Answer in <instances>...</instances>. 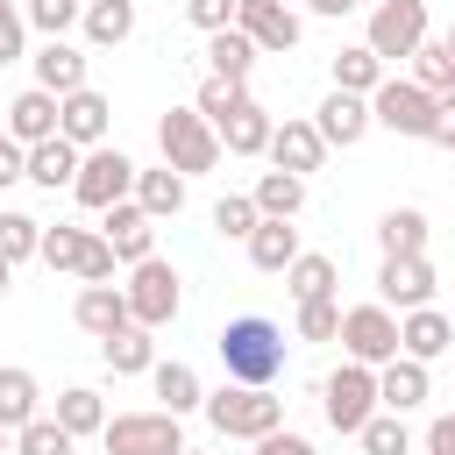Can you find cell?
Listing matches in <instances>:
<instances>
[{
  "mask_svg": "<svg viewBox=\"0 0 455 455\" xmlns=\"http://www.w3.org/2000/svg\"><path fill=\"white\" fill-rule=\"evenodd\" d=\"M363 107H370V128H391V135H412V142L455 149V100H427L412 78H384Z\"/></svg>",
  "mask_w": 455,
  "mask_h": 455,
  "instance_id": "6da1fadb",
  "label": "cell"
},
{
  "mask_svg": "<svg viewBox=\"0 0 455 455\" xmlns=\"http://www.w3.org/2000/svg\"><path fill=\"white\" fill-rule=\"evenodd\" d=\"M213 348H220V370H228V384L270 391V384L284 377V334H277L263 313H242V320H228V327L213 334Z\"/></svg>",
  "mask_w": 455,
  "mask_h": 455,
  "instance_id": "7a4b0ae2",
  "label": "cell"
},
{
  "mask_svg": "<svg viewBox=\"0 0 455 455\" xmlns=\"http://www.w3.org/2000/svg\"><path fill=\"white\" fill-rule=\"evenodd\" d=\"M199 412H206V427H213L220 441H263V434L284 427V398L249 391V384H220V391H206Z\"/></svg>",
  "mask_w": 455,
  "mask_h": 455,
  "instance_id": "3957f363",
  "label": "cell"
},
{
  "mask_svg": "<svg viewBox=\"0 0 455 455\" xmlns=\"http://www.w3.org/2000/svg\"><path fill=\"white\" fill-rule=\"evenodd\" d=\"M121 299H128V320L135 327H171L178 320V306H185V291H178V270L164 263V256H142V263H128V284H121Z\"/></svg>",
  "mask_w": 455,
  "mask_h": 455,
  "instance_id": "277c9868",
  "label": "cell"
},
{
  "mask_svg": "<svg viewBox=\"0 0 455 455\" xmlns=\"http://www.w3.org/2000/svg\"><path fill=\"white\" fill-rule=\"evenodd\" d=\"M427 43V0H370V28H363V50L377 64H398Z\"/></svg>",
  "mask_w": 455,
  "mask_h": 455,
  "instance_id": "5b68a950",
  "label": "cell"
},
{
  "mask_svg": "<svg viewBox=\"0 0 455 455\" xmlns=\"http://www.w3.org/2000/svg\"><path fill=\"white\" fill-rule=\"evenodd\" d=\"M36 256L50 263V270H71V277H85V284H114V249L92 235V228H43V242H36Z\"/></svg>",
  "mask_w": 455,
  "mask_h": 455,
  "instance_id": "8992f818",
  "label": "cell"
},
{
  "mask_svg": "<svg viewBox=\"0 0 455 455\" xmlns=\"http://www.w3.org/2000/svg\"><path fill=\"white\" fill-rule=\"evenodd\" d=\"M334 341L348 348V363H363V370H384L391 355H398V313L391 306H341V327H334Z\"/></svg>",
  "mask_w": 455,
  "mask_h": 455,
  "instance_id": "52a82bcc",
  "label": "cell"
},
{
  "mask_svg": "<svg viewBox=\"0 0 455 455\" xmlns=\"http://www.w3.org/2000/svg\"><path fill=\"white\" fill-rule=\"evenodd\" d=\"M156 149H164V164H171L178 178H199V171L220 164V142H213V128H206L192 107H171V114L156 121Z\"/></svg>",
  "mask_w": 455,
  "mask_h": 455,
  "instance_id": "ba28073f",
  "label": "cell"
},
{
  "mask_svg": "<svg viewBox=\"0 0 455 455\" xmlns=\"http://www.w3.org/2000/svg\"><path fill=\"white\" fill-rule=\"evenodd\" d=\"M100 448L107 455H178L185 448V427L171 419V412H114L107 427H100Z\"/></svg>",
  "mask_w": 455,
  "mask_h": 455,
  "instance_id": "9c48e42d",
  "label": "cell"
},
{
  "mask_svg": "<svg viewBox=\"0 0 455 455\" xmlns=\"http://www.w3.org/2000/svg\"><path fill=\"white\" fill-rule=\"evenodd\" d=\"M128 185H135V156H121L114 142H100V149H78V178H71V199H78V206L107 213L114 199H128Z\"/></svg>",
  "mask_w": 455,
  "mask_h": 455,
  "instance_id": "30bf717a",
  "label": "cell"
},
{
  "mask_svg": "<svg viewBox=\"0 0 455 455\" xmlns=\"http://www.w3.org/2000/svg\"><path fill=\"white\" fill-rule=\"evenodd\" d=\"M320 412H327V427H334V434H355V427L377 412V370L341 363V370L320 384Z\"/></svg>",
  "mask_w": 455,
  "mask_h": 455,
  "instance_id": "8fae6325",
  "label": "cell"
},
{
  "mask_svg": "<svg viewBox=\"0 0 455 455\" xmlns=\"http://www.w3.org/2000/svg\"><path fill=\"white\" fill-rule=\"evenodd\" d=\"M235 28L256 43V57H284V50H299V36H306L284 0H235Z\"/></svg>",
  "mask_w": 455,
  "mask_h": 455,
  "instance_id": "7c38bea8",
  "label": "cell"
},
{
  "mask_svg": "<svg viewBox=\"0 0 455 455\" xmlns=\"http://www.w3.org/2000/svg\"><path fill=\"white\" fill-rule=\"evenodd\" d=\"M107 128H114V100H107V92L78 85V92H64V100H57V135H64L71 149H100V142H107Z\"/></svg>",
  "mask_w": 455,
  "mask_h": 455,
  "instance_id": "4fadbf2b",
  "label": "cell"
},
{
  "mask_svg": "<svg viewBox=\"0 0 455 455\" xmlns=\"http://www.w3.org/2000/svg\"><path fill=\"white\" fill-rule=\"evenodd\" d=\"M263 156H270V171H291V178H306V171H320V164H327V142L313 135V121H306V114H284V121H270V142H263Z\"/></svg>",
  "mask_w": 455,
  "mask_h": 455,
  "instance_id": "5bb4252c",
  "label": "cell"
},
{
  "mask_svg": "<svg viewBox=\"0 0 455 455\" xmlns=\"http://www.w3.org/2000/svg\"><path fill=\"white\" fill-rule=\"evenodd\" d=\"M100 242L114 249V263H142V256H156V220H149L135 199H114V206L100 213Z\"/></svg>",
  "mask_w": 455,
  "mask_h": 455,
  "instance_id": "9a60e30c",
  "label": "cell"
},
{
  "mask_svg": "<svg viewBox=\"0 0 455 455\" xmlns=\"http://www.w3.org/2000/svg\"><path fill=\"white\" fill-rule=\"evenodd\" d=\"M377 306H398V313L434 306V263H427V256H384V270H377Z\"/></svg>",
  "mask_w": 455,
  "mask_h": 455,
  "instance_id": "2e32d148",
  "label": "cell"
},
{
  "mask_svg": "<svg viewBox=\"0 0 455 455\" xmlns=\"http://www.w3.org/2000/svg\"><path fill=\"white\" fill-rule=\"evenodd\" d=\"M448 348H455V320H448L441 306L398 313V355H405V363H441Z\"/></svg>",
  "mask_w": 455,
  "mask_h": 455,
  "instance_id": "e0dca14e",
  "label": "cell"
},
{
  "mask_svg": "<svg viewBox=\"0 0 455 455\" xmlns=\"http://www.w3.org/2000/svg\"><path fill=\"white\" fill-rule=\"evenodd\" d=\"M0 135H7L14 149H36V142H50V135H57V100H50L43 85L14 92V100H7V114H0Z\"/></svg>",
  "mask_w": 455,
  "mask_h": 455,
  "instance_id": "ac0fdd59",
  "label": "cell"
},
{
  "mask_svg": "<svg viewBox=\"0 0 455 455\" xmlns=\"http://www.w3.org/2000/svg\"><path fill=\"white\" fill-rule=\"evenodd\" d=\"M313 135H320L327 149H355V142L370 135V107H363L355 92H327L320 114H313Z\"/></svg>",
  "mask_w": 455,
  "mask_h": 455,
  "instance_id": "d6986e66",
  "label": "cell"
},
{
  "mask_svg": "<svg viewBox=\"0 0 455 455\" xmlns=\"http://www.w3.org/2000/svg\"><path fill=\"white\" fill-rule=\"evenodd\" d=\"M427 398H434V370H427V363L391 355V363L377 370V405H384V412H412V405H427Z\"/></svg>",
  "mask_w": 455,
  "mask_h": 455,
  "instance_id": "ffe728a7",
  "label": "cell"
},
{
  "mask_svg": "<svg viewBox=\"0 0 455 455\" xmlns=\"http://www.w3.org/2000/svg\"><path fill=\"white\" fill-rule=\"evenodd\" d=\"M213 142H220L228 156H263V142H270V114H263L256 100H235V107L213 121Z\"/></svg>",
  "mask_w": 455,
  "mask_h": 455,
  "instance_id": "44dd1931",
  "label": "cell"
},
{
  "mask_svg": "<svg viewBox=\"0 0 455 455\" xmlns=\"http://www.w3.org/2000/svg\"><path fill=\"white\" fill-rule=\"evenodd\" d=\"M71 320H78L92 341H107V334L135 327V320H128V299H121V284H85V291L71 299Z\"/></svg>",
  "mask_w": 455,
  "mask_h": 455,
  "instance_id": "7402d4cb",
  "label": "cell"
},
{
  "mask_svg": "<svg viewBox=\"0 0 455 455\" xmlns=\"http://www.w3.org/2000/svg\"><path fill=\"white\" fill-rule=\"evenodd\" d=\"M36 85H43L50 100L78 92V85H85V50H78V43H64V36H50V43L36 50Z\"/></svg>",
  "mask_w": 455,
  "mask_h": 455,
  "instance_id": "603a6c76",
  "label": "cell"
},
{
  "mask_svg": "<svg viewBox=\"0 0 455 455\" xmlns=\"http://www.w3.org/2000/svg\"><path fill=\"white\" fill-rule=\"evenodd\" d=\"M21 178L28 185H43V192H71V178H78V149L64 142V135H50V142H36V149H21Z\"/></svg>",
  "mask_w": 455,
  "mask_h": 455,
  "instance_id": "cb8c5ba5",
  "label": "cell"
},
{
  "mask_svg": "<svg viewBox=\"0 0 455 455\" xmlns=\"http://www.w3.org/2000/svg\"><path fill=\"white\" fill-rule=\"evenodd\" d=\"M128 199H135L149 220H171V213H185V178H178L171 164H156V171H142V164H135V185H128Z\"/></svg>",
  "mask_w": 455,
  "mask_h": 455,
  "instance_id": "d4e9b609",
  "label": "cell"
},
{
  "mask_svg": "<svg viewBox=\"0 0 455 455\" xmlns=\"http://www.w3.org/2000/svg\"><path fill=\"white\" fill-rule=\"evenodd\" d=\"M277 277H284V291L306 306V299H334V284H341V263H334V256H320V249H299V256H291Z\"/></svg>",
  "mask_w": 455,
  "mask_h": 455,
  "instance_id": "484cf974",
  "label": "cell"
},
{
  "mask_svg": "<svg viewBox=\"0 0 455 455\" xmlns=\"http://www.w3.org/2000/svg\"><path fill=\"white\" fill-rule=\"evenodd\" d=\"M149 391H156V412H171V419L199 412V398H206L192 363H149Z\"/></svg>",
  "mask_w": 455,
  "mask_h": 455,
  "instance_id": "4316f807",
  "label": "cell"
},
{
  "mask_svg": "<svg viewBox=\"0 0 455 455\" xmlns=\"http://www.w3.org/2000/svg\"><path fill=\"white\" fill-rule=\"evenodd\" d=\"M36 412H43V384H36V370L0 363V427L14 434V427H28Z\"/></svg>",
  "mask_w": 455,
  "mask_h": 455,
  "instance_id": "83f0119b",
  "label": "cell"
},
{
  "mask_svg": "<svg viewBox=\"0 0 455 455\" xmlns=\"http://www.w3.org/2000/svg\"><path fill=\"white\" fill-rule=\"evenodd\" d=\"M412 85H419L427 100H455V43L427 36V43L412 50Z\"/></svg>",
  "mask_w": 455,
  "mask_h": 455,
  "instance_id": "f1b7e54d",
  "label": "cell"
},
{
  "mask_svg": "<svg viewBox=\"0 0 455 455\" xmlns=\"http://www.w3.org/2000/svg\"><path fill=\"white\" fill-rule=\"evenodd\" d=\"M249 206H256V220H299V206H306V178H291V171H263L256 192H249Z\"/></svg>",
  "mask_w": 455,
  "mask_h": 455,
  "instance_id": "f546056e",
  "label": "cell"
},
{
  "mask_svg": "<svg viewBox=\"0 0 455 455\" xmlns=\"http://www.w3.org/2000/svg\"><path fill=\"white\" fill-rule=\"evenodd\" d=\"M78 28H85V43L114 50V43L135 36V0H85V7H78Z\"/></svg>",
  "mask_w": 455,
  "mask_h": 455,
  "instance_id": "4dcf8cb0",
  "label": "cell"
},
{
  "mask_svg": "<svg viewBox=\"0 0 455 455\" xmlns=\"http://www.w3.org/2000/svg\"><path fill=\"white\" fill-rule=\"evenodd\" d=\"M206 64H213V78L249 85V71H256V43H249L242 28H213V36H206Z\"/></svg>",
  "mask_w": 455,
  "mask_h": 455,
  "instance_id": "1f68e13d",
  "label": "cell"
},
{
  "mask_svg": "<svg viewBox=\"0 0 455 455\" xmlns=\"http://www.w3.org/2000/svg\"><path fill=\"white\" fill-rule=\"evenodd\" d=\"M427 235H434V220H427L419 206H391V213L377 220L384 256H427Z\"/></svg>",
  "mask_w": 455,
  "mask_h": 455,
  "instance_id": "d6a6232c",
  "label": "cell"
},
{
  "mask_svg": "<svg viewBox=\"0 0 455 455\" xmlns=\"http://www.w3.org/2000/svg\"><path fill=\"white\" fill-rule=\"evenodd\" d=\"M242 249H249V263H256V270H270V277H277V270L299 256V228H291V220H256Z\"/></svg>",
  "mask_w": 455,
  "mask_h": 455,
  "instance_id": "836d02e7",
  "label": "cell"
},
{
  "mask_svg": "<svg viewBox=\"0 0 455 455\" xmlns=\"http://www.w3.org/2000/svg\"><path fill=\"white\" fill-rule=\"evenodd\" d=\"M100 355H107L114 377H149V363H156V334H149V327H121V334L100 341Z\"/></svg>",
  "mask_w": 455,
  "mask_h": 455,
  "instance_id": "e575fe53",
  "label": "cell"
},
{
  "mask_svg": "<svg viewBox=\"0 0 455 455\" xmlns=\"http://www.w3.org/2000/svg\"><path fill=\"white\" fill-rule=\"evenodd\" d=\"M71 441H85V434H100L107 427V405H100V391L92 384H71V391H57V412H50Z\"/></svg>",
  "mask_w": 455,
  "mask_h": 455,
  "instance_id": "d590c367",
  "label": "cell"
},
{
  "mask_svg": "<svg viewBox=\"0 0 455 455\" xmlns=\"http://www.w3.org/2000/svg\"><path fill=\"white\" fill-rule=\"evenodd\" d=\"M384 85V64L363 50V43H348V50H334V92H355V100H370Z\"/></svg>",
  "mask_w": 455,
  "mask_h": 455,
  "instance_id": "8d00e7d4",
  "label": "cell"
},
{
  "mask_svg": "<svg viewBox=\"0 0 455 455\" xmlns=\"http://www.w3.org/2000/svg\"><path fill=\"white\" fill-rule=\"evenodd\" d=\"M355 441H363V455H412L405 412H370V419L355 427Z\"/></svg>",
  "mask_w": 455,
  "mask_h": 455,
  "instance_id": "74e56055",
  "label": "cell"
},
{
  "mask_svg": "<svg viewBox=\"0 0 455 455\" xmlns=\"http://www.w3.org/2000/svg\"><path fill=\"white\" fill-rule=\"evenodd\" d=\"M36 242H43V220H36V213L0 206V263H7V270H14V263H28V256H36Z\"/></svg>",
  "mask_w": 455,
  "mask_h": 455,
  "instance_id": "f35d334b",
  "label": "cell"
},
{
  "mask_svg": "<svg viewBox=\"0 0 455 455\" xmlns=\"http://www.w3.org/2000/svg\"><path fill=\"white\" fill-rule=\"evenodd\" d=\"M71 448H78V441H71L50 412H36L28 427H14V455H71Z\"/></svg>",
  "mask_w": 455,
  "mask_h": 455,
  "instance_id": "ab89813d",
  "label": "cell"
},
{
  "mask_svg": "<svg viewBox=\"0 0 455 455\" xmlns=\"http://www.w3.org/2000/svg\"><path fill=\"white\" fill-rule=\"evenodd\" d=\"M78 7H85V0H28V7H21V28H43V43H50V36L78 28Z\"/></svg>",
  "mask_w": 455,
  "mask_h": 455,
  "instance_id": "60d3db41",
  "label": "cell"
},
{
  "mask_svg": "<svg viewBox=\"0 0 455 455\" xmlns=\"http://www.w3.org/2000/svg\"><path fill=\"white\" fill-rule=\"evenodd\" d=\"M213 228H220V242H249V228H256V206H249V192H228V199L213 206Z\"/></svg>",
  "mask_w": 455,
  "mask_h": 455,
  "instance_id": "b9f144b4",
  "label": "cell"
},
{
  "mask_svg": "<svg viewBox=\"0 0 455 455\" xmlns=\"http://www.w3.org/2000/svg\"><path fill=\"white\" fill-rule=\"evenodd\" d=\"M235 100H249V85H228V78H206V85H199V100H192V114H199V121L213 128V121H220V114L235 107Z\"/></svg>",
  "mask_w": 455,
  "mask_h": 455,
  "instance_id": "7bdbcfd3",
  "label": "cell"
},
{
  "mask_svg": "<svg viewBox=\"0 0 455 455\" xmlns=\"http://www.w3.org/2000/svg\"><path fill=\"white\" fill-rule=\"evenodd\" d=\"M334 327H341V306L334 299H306L299 306V341H334Z\"/></svg>",
  "mask_w": 455,
  "mask_h": 455,
  "instance_id": "ee69618b",
  "label": "cell"
},
{
  "mask_svg": "<svg viewBox=\"0 0 455 455\" xmlns=\"http://www.w3.org/2000/svg\"><path fill=\"white\" fill-rule=\"evenodd\" d=\"M14 57H28V28H21V7L0 0V64H14Z\"/></svg>",
  "mask_w": 455,
  "mask_h": 455,
  "instance_id": "f6af8a7d",
  "label": "cell"
},
{
  "mask_svg": "<svg viewBox=\"0 0 455 455\" xmlns=\"http://www.w3.org/2000/svg\"><path fill=\"white\" fill-rule=\"evenodd\" d=\"M185 14H192V28H235V0H185Z\"/></svg>",
  "mask_w": 455,
  "mask_h": 455,
  "instance_id": "bcb514c9",
  "label": "cell"
},
{
  "mask_svg": "<svg viewBox=\"0 0 455 455\" xmlns=\"http://www.w3.org/2000/svg\"><path fill=\"white\" fill-rule=\"evenodd\" d=\"M256 455H320V448H313L306 434H291V427H277V434H263V441H256Z\"/></svg>",
  "mask_w": 455,
  "mask_h": 455,
  "instance_id": "7dc6e473",
  "label": "cell"
},
{
  "mask_svg": "<svg viewBox=\"0 0 455 455\" xmlns=\"http://www.w3.org/2000/svg\"><path fill=\"white\" fill-rule=\"evenodd\" d=\"M427 455H455V412H441V419L427 427Z\"/></svg>",
  "mask_w": 455,
  "mask_h": 455,
  "instance_id": "c3c4849f",
  "label": "cell"
},
{
  "mask_svg": "<svg viewBox=\"0 0 455 455\" xmlns=\"http://www.w3.org/2000/svg\"><path fill=\"white\" fill-rule=\"evenodd\" d=\"M7 185H21V149H14V142H0V192H7Z\"/></svg>",
  "mask_w": 455,
  "mask_h": 455,
  "instance_id": "681fc988",
  "label": "cell"
},
{
  "mask_svg": "<svg viewBox=\"0 0 455 455\" xmlns=\"http://www.w3.org/2000/svg\"><path fill=\"white\" fill-rule=\"evenodd\" d=\"M313 14H327V21H341V14H355V7H370V0H306Z\"/></svg>",
  "mask_w": 455,
  "mask_h": 455,
  "instance_id": "f907efd6",
  "label": "cell"
},
{
  "mask_svg": "<svg viewBox=\"0 0 455 455\" xmlns=\"http://www.w3.org/2000/svg\"><path fill=\"white\" fill-rule=\"evenodd\" d=\"M7 284H14V270H7V263H0V299H7Z\"/></svg>",
  "mask_w": 455,
  "mask_h": 455,
  "instance_id": "816d5d0a",
  "label": "cell"
},
{
  "mask_svg": "<svg viewBox=\"0 0 455 455\" xmlns=\"http://www.w3.org/2000/svg\"><path fill=\"white\" fill-rule=\"evenodd\" d=\"M7 441H14V434H7V427H0V455H7Z\"/></svg>",
  "mask_w": 455,
  "mask_h": 455,
  "instance_id": "f5cc1de1",
  "label": "cell"
},
{
  "mask_svg": "<svg viewBox=\"0 0 455 455\" xmlns=\"http://www.w3.org/2000/svg\"><path fill=\"white\" fill-rule=\"evenodd\" d=\"M178 455H206V448H178Z\"/></svg>",
  "mask_w": 455,
  "mask_h": 455,
  "instance_id": "db71d44e",
  "label": "cell"
},
{
  "mask_svg": "<svg viewBox=\"0 0 455 455\" xmlns=\"http://www.w3.org/2000/svg\"><path fill=\"white\" fill-rule=\"evenodd\" d=\"M0 142H7V135H0Z\"/></svg>",
  "mask_w": 455,
  "mask_h": 455,
  "instance_id": "11a10c76",
  "label": "cell"
}]
</instances>
